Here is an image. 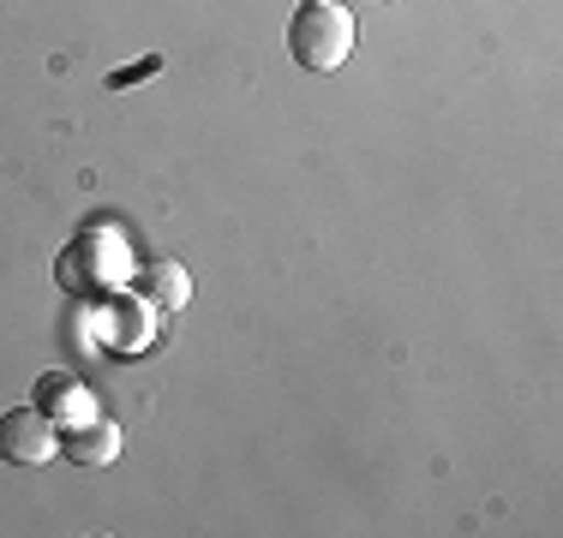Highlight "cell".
Returning a JSON list of instances; mask_svg holds the SVG:
<instances>
[{
	"label": "cell",
	"instance_id": "8992f818",
	"mask_svg": "<svg viewBox=\"0 0 563 538\" xmlns=\"http://www.w3.org/2000/svg\"><path fill=\"white\" fill-rule=\"evenodd\" d=\"M139 293H144V300H151L163 317H174L186 300H192V276H186V269L174 264V258H156V264H144Z\"/></svg>",
	"mask_w": 563,
	"mask_h": 538
},
{
	"label": "cell",
	"instance_id": "6da1fadb",
	"mask_svg": "<svg viewBox=\"0 0 563 538\" xmlns=\"http://www.w3.org/2000/svg\"><path fill=\"white\" fill-rule=\"evenodd\" d=\"M288 54L306 72H336L354 54V12L336 0H300V12L288 19Z\"/></svg>",
	"mask_w": 563,
	"mask_h": 538
},
{
	"label": "cell",
	"instance_id": "52a82bcc",
	"mask_svg": "<svg viewBox=\"0 0 563 538\" xmlns=\"http://www.w3.org/2000/svg\"><path fill=\"white\" fill-rule=\"evenodd\" d=\"M151 323H156V305L144 300V293H132V300L120 305V317L109 323V347H126V354H132V347H144V341H151Z\"/></svg>",
	"mask_w": 563,
	"mask_h": 538
},
{
	"label": "cell",
	"instance_id": "3957f363",
	"mask_svg": "<svg viewBox=\"0 0 563 538\" xmlns=\"http://www.w3.org/2000/svg\"><path fill=\"white\" fill-rule=\"evenodd\" d=\"M60 264H90V276H85V293H109V288H120V281L132 276V251H126V239L120 234H109V227H85L78 234V246L66 251Z\"/></svg>",
	"mask_w": 563,
	"mask_h": 538
},
{
	"label": "cell",
	"instance_id": "5b68a950",
	"mask_svg": "<svg viewBox=\"0 0 563 538\" xmlns=\"http://www.w3.org/2000/svg\"><path fill=\"white\" fill-rule=\"evenodd\" d=\"M36 407H43L55 425H85V419H97V401L85 395V383H78V377H60V371L36 377Z\"/></svg>",
	"mask_w": 563,
	"mask_h": 538
},
{
	"label": "cell",
	"instance_id": "7a4b0ae2",
	"mask_svg": "<svg viewBox=\"0 0 563 538\" xmlns=\"http://www.w3.org/2000/svg\"><path fill=\"white\" fill-rule=\"evenodd\" d=\"M60 455V425L43 407H12L0 413V461L12 467H48Z\"/></svg>",
	"mask_w": 563,
	"mask_h": 538
},
{
	"label": "cell",
	"instance_id": "277c9868",
	"mask_svg": "<svg viewBox=\"0 0 563 538\" xmlns=\"http://www.w3.org/2000/svg\"><path fill=\"white\" fill-rule=\"evenodd\" d=\"M60 455L73 467H109L120 455V425L109 413H97V419H85V425H60Z\"/></svg>",
	"mask_w": 563,
	"mask_h": 538
}]
</instances>
